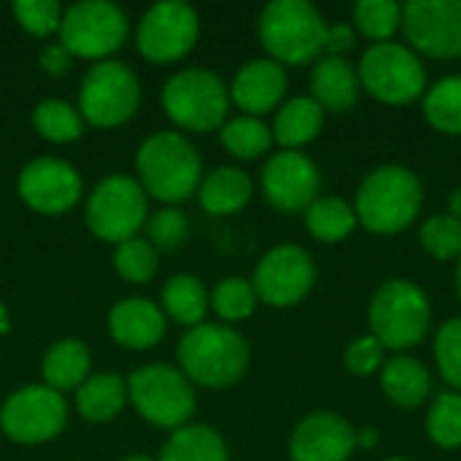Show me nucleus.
<instances>
[{
  "label": "nucleus",
  "instance_id": "ea45409f",
  "mask_svg": "<svg viewBox=\"0 0 461 461\" xmlns=\"http://www.w3.org/2000/svg\"><path fill=\"white\" fill-rule=\"evenodd\" d=\"M65 8L57 0H16L14 3V19L22 30H27L35 38H49L59 32Z\"/></svg>",
  "mask_w": 461,
  "mask_h": 461
},
{
  "label": "nucleus",
  "instance_id": "a19ab883",
  "mask_svg": "<svg viewBox=\"0 0 461 461\" xmlns=\"http://www.w3.org/2000/svg\"><path fill=\"white\" fill-rule=\"evenodd\" d=\"M384 354H386V348L367 332V335H362V338H354V340L346 346L343 362H346V370H348L351 375L367 378V375L381 373V367H384Z\"/></svg>",
  "mask_w": 461,
  "mask_h": 461
},
{
  "label": "nucleus",
  "instance_id": "09e8293b",
  "mask_svg": "<svg viewBox=\"0 0 461 461\" xmlns=\"http://www.w3.org/2000/svg\"><path fill=\"white\" fill-rule=\"evenodd\" d=\"M8 330V313H5V308L0 305V332H5Z\"/></svg>",
  "mask_w": 461,
  "mask_h": 461
},
{
  "label": "nucleus",
  "instance_id": "f257e3e1",
  "mask_svg": "<svg viewBox=\"0 0 461 461\" xmlns=\"http://www.w3.org/2000/svg\"><path fill=\"white\" fill-rule=\"evenodd\" d=\"M138 184L151 200L178 205L197 194L203 181V157L194 143L178 130L149 135L135 154Z\"/></svg>",
  "mask_w": 461,
  "mask_h": 461
},
{
  "label": "nucleus",
  "instance_id": "f03ea898",
  "mask_svg": "<svg viewBox=\"0 0 461 461\" xmlns=\"http://www.w3.org/2000/svg\"><path fill=\"white\" fill-rule=\"evenodd\" d=\"M424 205V184L405 165H381L370 170L357 192V221L373 235H397L408 230Z\"/></svg>",
  "mask_w": 461,
  "mask_h": 461
},
{
  "label": "nucleus",
  "instance_id": "f704fd0d",
  "mask_svg": "<svg viewBox=\"0 0 461 461\" xmlns=\"http://www.w3.org/2000/svg\"><path fill=\"white\" fill-rule=\"evenodd\" d=\"M427 438L443 448L456 451L461 448V394L443 392L435 397L432 408L427 411Z\"/></svg>",
  "mask_w": 461,
  "mask_h": 461
},
{
  "label": "nucleus",
  "instance_id": "c03bdc74",
  "mask_svg": "<svg viewBox=\"0 0 461 461\" xmlns=\"http://www.w3.org/2000/svg\"><path fill=\"white\" fill-rule=\"evenodd\" d=\"M378 443H381V432H378L375 427H362V429H357V448L370 451V448H378Z\"/></svg>",
  "mask_w": 461,
  "mask_h": 461
},
{
  "label": "nucleus",
  "instance_id": "e433bc0d",
  "mask_svg": "<svg viewBox=\"0 0 461 461\" xmlns=\"http://www.w3.org/2000/svg\"><path fill=\"white\" fill-rule=\"evenodd\" d=\"M421 249L438 262H456L461 257V221L451 213H435L421 224Z\"/></svg>",
  "mask_w": 461,
  "mask_h": 461
},
{
  "label": "nucleus",
  "instance_id": "c9c22d12",
  "mask_svg": "<svg viewBox=\"0 0 461 461\" xmlns=\"http://www.w3.org/2000/svg\"><path fill=\"white\" fill-rule=\"evenodd\" d=\"M159 254L146 238H130L116 246L113 251V270L127 284H149L157 276Z\"/></svg>",
  "mask_w": 461,
  "mask_h": 461
},
{
  "label": "nucleus",
  "instance_id": "6ab92c4d",
  "mask_svg": "<svg viewBox=\"0 0 461 461\" xmlns=\"http://www.w3.org/2000/svg\"><path fill=\"white\" fill-rule=\"evenodd\" d=\"M286 68L278 65L270 57L249 59L230 84V100L238 105L246 116H262L270 111H278V105L286 97Z\"/></svg>",
  "mask_w": 461,
  "mask_h": 461
},
{
  "label": "nucleus",
  "instance_id": "4c0bfd02",
  "mask_svg": "<svg viewBox=\"0 0 461 461\" xmlns=\"http://www.w3.org/2000/svg\"><path fill=\"white\" fill-rule=\"evenodd\" d=\"M189 216L178 205H165L146 219V240L154 251H178L189 238Z\"/></svg>",
  "mask_w": 461,
  "mask_h": 461
},
{
  "label": "nucleus",
  "instance_id": "0eeeda50",
  "mask_svg": "<svg viewBox=\"0 0 461 461\" xmlns=\"http://www.w3.org/2000/svg\"><path fill=\"white\" fill-rule=\"evenodd\" d=\"M127 397L135 413L159 429H181L192 421L197 394L192 381L173 365L151 362L127 378Z\"/></svg>",
  "mask_w": 461,
  "mask_h": 461
},
{
  "label": "nucleus",
  "instance_id": "ddd939ff",
  "mask_svg": "<svg viewBox=\"0 0 461 461\" xmlns=\"http://www.w3.org/2000/svg\"><path fill=\"white\" fill-rule=\"evenodd\" d=\"M200 38V14L184 0L154 3L138 22L135 46L151 65H173L184 59Z\"/></svg>",
  "mask_w": 461,
  "mask_h": 461
},
{
  "label": "nucleus",
  "instance_id": "dca6fc26",
  "mask_svg": "<svg viewBox=\"0 0 461 461\" xmlns=\"http://www.w3.org/2000/svg\"><path fill=\"white\" fill-rule=\"evenodd\" d=\"M259 184L265 200L281 213H305L321 197L319 165L303 151L281 149L270 154L262 167Z\"/></svg>",
  "mask_w": 461,
  "mask_h": 461
},
{
  "label": "nucleus",
  "instance_id": "4468645a",
  "mask_svg": "<svg viewBox=\"0 0 461 461\" xmlns=\"http://www.w3.org/2000/svg\"><path fill=\"white\" fill-rule=\"evenodd\" d=\"M251 284L262 305L294 308L311 294L316 284V265L303 246L284 243L257 262Z\"/></svg>",
  "mask_w": 461,
  "mask_h": 461
},
{
  "label": "nucleus",
  "instance_id": "2eb2a0df",
  "mask_svg": "<svg viewBox=\"0 0 461 461\" xmlns=\"http://www.w3.org/2000/svg\"><path fill=\"white\" fill-rule=\"evenodd\" d=\"M402 32L419 57L459 59L461 0H411L402 5Z\"/></svg>",
  "mask_w": 461,
  "mask_h": 461
},
{
  "label": "nucleus",
  "instance_id": "9d476101",
  "mask_svg": "<svg viewBox=\"0 0 461 461\" xmlns=\"http://www.w3.org/2000/svg\"><path fill=\"white\" fill-rule=\"evenodd\" d=\"M86 227L103 243H124L138 238L149 219V194L138 178L127 173L105 176L95 184L86 197Z\"/></svg>",
  "mask_w": 461,
  "mask_h": 461
},
{
  "label": "nucleus",
  "instance_id": "5701e85b",
  "mask_svg": "<svg viewBox=\"0 0 461 461\" xmlns=\"http://www.w3.org/2000/svg\"><path fill=\"white\" fill-rule=\"evenodd\" d=\"M381 389L386 400L402 411H416L432 394V375L424 362L411 354H397L381 367Z\"/></svg>",
  "mask_w": 461,
  "mask_h": 461
},
{
  "label": "nucleus",
  "instance_id": "de8ad7c7",
  "mask_svg": "<svg viewBox=\"0 0 461 461\" xmlns=\"http://www.w3.org/2000/svg\"><path fill=\"white\" fill-rule=\"evenodd\" d=\"M119 461H157V459H151V456H146V454H130V456H124V459H119Z\"/></svg>",
  "mask_w": 461,
  "mask_h": 461
},
{
  "label": "nucleus",
  "instance_id": "58836bf2",
  "mask_svg": "<svg viewBox=\"0 0 461 461\" xmlns=\"http://www.w3.org/2000/svg\"><path fill=\"white\" fill-rule=\"evenodd\" d=\"M432 351L440 378L451 386V392L461 394V316L440 324Z\"/></svg>",
  "mask_w": 461,
  "mask_h": 461
},
{
  "label": "nucleus",
  "instance_id": "49530a36",
  "mask_svg": "<svg viewBox=\"0 0 461 461\" xmlns=\"http://www.w3.org/2000/svg\"><path fill=\"white\" fill-rule=\"evenodd\" d=\"M454 284H456V297L461 303V257L456 259V273H454Z\"/></svg>",
  "mask_w": 461,
  "mask_h": 461
},
{
  "label": "nucleus",
  "instance_id": "423d86ee",
  "mask_svg": "<svg viewBox=\"0 0 461 461\" xmlns=\"http://www.w3.org/2000/svg\"><path fill=\"white\" fill-rule=\"evenodd\" d=\"M162 111L184 132L221 130L230 113V86L208 68H184L162 86Z\"/></svg>",
  "mask_w": 461,
  "mask_h": 461
},
{
  "label": "nucleus",
  "instance_id": "393cba45",
  "mask_svg": "<svg viewBox=\"0 0 461 461\" xmlns=\"http://www.w3.org/2000/svg\"><path fill=\"white\" fill-rule=\"evenodd\" d=\"M89 370H92V354L76 338H62L51 343L41 362L43 384L59 394L76 392L89 378Z\"/></svg>",
  "mask_w": 461,
  "mask_h": 461
},
{
  "label": "nucleus",
  "instance_id": "8fccbe9b",
  "mask_svg": "<svg viewBox=\"0 0 461 461\" xmlns=\"http://www.w3.org/2000/svg\"><path fill=\"white\" fill-rule=\"evenodd\" d=\"M384 461H411V459H405V456H389V459H384Z\"/></svg>",
  "mask_w": 461,
  "mask_h": 461
},
{
  "label": "nucleus",
  "instance_id": "a878e982",
  "mask_svg": "<svg viewBox=\"0 0 461 461\" xmlns=\"http://www.w3.org/2000/svg\"><path fill=\"white\" fill-rule=\"evenodd\" d=\"M127 402V378L116 373H95L76 389V411L92 424L113 421Z\"/></svg>",
  "mask_w": 461,
  "mask_h": 461
},
{
  "label": "nucleus",
  "instance_id": "1a4fd4ad",
  "mask_svg": "<svg viewBox=\"0 0 461 461\" xmlns=\"http://www.w3.org/2000/svg\"><path fill=\"white\" fill-rule=\"evenodd\" d=\"M143 92L138 73L119 59L95 62L78 86V113L86 124L113 130L127 124L140 108Z\"/></svg>",
  "mask_w": 461,
  "mask_h": 461
},
{
  "label": "nucleus",
  "instance_id": "f8f14e48",
  "mask_svg": "<svg viewBox=\"0 0 461 461\" xmlns=\"http://www.w3.org/2000/svg\"><path fill=\"white\" fill-rule=\"evenodd\" d=\"M68 402L65 394L46 384L16 389L0 405V432L19 446H43L65 432Z\"/></svg>",
  "mask_w": 461,
  "mask_h": 461
},
{
  "label": "nucleus",
  "instance_id": "cd10ccee",
  "mask_svg": "<svg viewBox=\"0 0 461 461\" xmlns=\"http://www.w3.org/2000/svg\"><path fill=\"white\" fill-rule=\"evenodd\" d=\"M157 461H230V448L213 427L186 424L170 432Z\"/></svg>",
  "mask_w": 461,
  "mask_h": 461
},
{
  "label": "nucleus",
  "instance_id": "4be33fe9",
  "mask_svg": "<svg viewBox=\"0 0 461 461\" xmlns=\"http://www.w3.org/2000/svg\"><path fill=\"white\" fill-rule=\"evenodd\" d=\"M254 181L243 167L221 165L203 176L197 189V203L211 216H232L251 203Z\"/></svg>",
  "mask_w": 461,
  "mask_h": 461
},
{
  "label": "nucleus",
  "instance_id": "6e6552de",
  "mask_svg": "<svg viewBox=\"0 0 461 461\" xmlns=\"http://www.w3.org/2000/svg\"><path fill=\"white\" fill-rule=\"evenodd\" d=\"M359 86L384 105H411L427 92V68L421 57L397 41L373 43L365 49L359 65Z\"/></svg>",
  "mask_w": 461,
  "mask_h": 461
},
{
  "label": "nucleus",
  "instance_id": "7ed1b4c3",
  "mask_svg": "<svg viewBox=\"0 0 461 461\" xmlns=\"http://www.w3.org/2000/svg\"><path fill=\"white\" fill-rule=\"evenodd\" d=\"M249 340L230 324L203 321L178 340V370L192 386L227 389L249 373Z\"/></svg>",
  "mask_w": 461,
  "mask_h": 461
},
{
  "label": "nucleus",
  "instance_id": "c756f323",
  "mask_svg": "<svg viewBox=\"0 0 461 461\" xmlns=\"http://www.w3.org/2000/svg\"><path fill=\"white\" fill-rule=\"evenodd\" d=\"M219 140H221V146L227 149L230 157L243 159V162L265 157L276 143L270 124H265L257 116H246V113H240L235 119H227L221 124V130H219Z\"/></svg>",
  "mask_w": 461,
  "mask_h": 461
},
{
  "label": "nucleus",
  "instance_id": "a18cd8bd",
  "mask_svg": "<svg viewBox=\"0 0 461 461\" xmlns=\"http://www.w3.org/2000/svg\"><path fill=\"white\" fill-rule=\"evenodd\" d=\"M448 208H451V216H456L461 221V189H454L451 197H448Z\"/></svg>",
  "mask_w": 461,
  "mask_h": 461
},
{
  "label": "nucleus",
  "instance_id": "a211bd4d",
  "mask_svg": "<svg viewBox=\"0 0 461 461\" xmlns=\"http://www.w3.org/2000/svg\"><path fill=\"white\" fill-rule=\"evenodd\" d=\"M357 451V429L335 411L305 416L289 438L292 461H348Z\"/></svg>",
  "mask_w": 461,
  "mask_h": 461
},
{
  "label": "nucleus",
  "instance_id": "c85d7f7f",
  "mask_svg": "<svg viewBox=\"0 0 461 461\" xmlns=\"http://www.w3.org/2000/svg\"><path fill=\"white\" fill-rule=\"evenodd\" d=\"M305 230L319 243H343L357 230V211L351 203L335 194H321L305 213Z\"/></svg>",
  "mask_w": 461,
  "mask_h": 461
},
{
  "label": "nucleus",
  "instance_id": "412c9836",
  "mask_svg": "<svg viewBox=\"0 0 461 461\" xmlns=\"http://www.w3.org/2000/svg\"><path fill=\"white\" fill-rule=\"evenodd\" d=\"M308 84H311V97L324 111L332 113H343L354 108L362 89L357 65L348 57H332V54H324L313 62Z\"/></svg>",
  "mask_w": 461,
  "mask_h": 461
},
{
  "label": "nucleus",
  "instance_id": "20e7f679",
  "mask_svg": "<svg viewBox=\"0 0 461 461\" xmlns=\"http://www.w3.org/2000/svg\"><path fill=\"white\" fill-rule=\"evenodd\" d=\"M327 19L308 0H273L259 14V43L278 65H308L324 57Z\"/></svg>",
  "mask_w": 461,
  "mask_h": 461
},
{
  "label": "nucleus",
  "instance_id": "37998d69",
  "mask_svg": "<svg viewBox=\"0 0 461 461\" xmlns=\"http://www.w3.org/2000/svg\"><path fill=\"white\" fill-rule=\"evenodd\" d=\"M70 54L65 51V46L57 41V43H49L43 51H41V68L49 73V76H62L68 68H70Z\"/></svg>",
  "mask_w": 461,
  "mask_h": 461
},
{
  "label": "nucleus",
  "instance_id": "39448f33",
  "mask_svg": "<svg viewBox=\"0 0 461 461\" xmlns=\"http://www.w3.org/2000/svg\"><path fill=\"white\" fill-rule=\"evenodd\" d=\"M370 335L394 354L416 348L432 327V303L429 294L411 278L384 281L367 308Z\"/></svg>",
  "mask_w": 461,
  "mask_h": 461
},
{
  "label": "nucleus",
  "instance_id": "7c9ffc66",
  "mask_svg": "<svg viewBox=\"0 0 461 461\" xmlns=\"http://www.w3.org/2000/svg\"><path fill=\"white\" fill-rule=\"evenodd\" d=\"M427 122L443 135H461V73H451L427 86L421 97Z\"/></svg>",
  "mask_w": 461,
  "mask_h": 461
},
{
  "label": "nucleus",
  "instance_id": "bb28decb",
  "mask_svg": "<svg viewBox=\"0 0 461 461\" xmlns=\"http://www.w3.org/2000/svg\"><path fill=\"white\" fill-rule=\"evenodd\" d=\"M162 313L184 330L205 321L211 311V292L192 273H176L162 286Z\"/></svg>",
  "mask_w": 461,
  "mask_h": 461
},
{
  "label": "nucleus",
  "instance_id": "79ce46f5",
  "mask_svg": "<svg viewBox=\"0 0 461 461\" xmlns=\"http://www.w3.org/2000/svg\"><path fill=\"white\" fill-rule=\"evenodd\" d=\"M357 43V30L351 22H338L327 27V41H324V54L332 57H346V51H351Z\"/></svg>",
  "mask_w": 461,
  "mask_h": 461
},
{
  "label": "nucleus",
  "instance_id": "9b49d317",
  "mask_svg": "<svg viewBox=\"0 0 461 461\" xmlns=\"http://www.w3.org/2000/svg\"><path fill=\"white\" fill-rule=\"evenodd\" d=\"M127 32L130 19L119 3L78 0L65 8L57 35L70 57L103 62L124 46Z\"/></svg>",
  "mask_w": 461,
  "mask_h": 461
},
{
  "label": "nucleus",
  "instance_id": "aec40b11",
  "mask_svg": "<svg viewBox=\"0 0 461 461\" xmlns=\"http://www.w3.org/2000/svg\"><path fill=\"white\" fill-rule=\"evenodd\" d=\"M108 332L122 348L149 351L162 343L167 316L149 297H124L108 311Z\"/></svg>",
  "mask_w": 461,
  "mask_h": 461
},
{
  "label": "nucleus",
  "instance_id": "f3484780",
  "mask_svg": "<svg viewBox=\"0 0 461 461\" xmlns=\"http://www.w3.org/2000/svg\"><path fill=\"white\" fill-rule=\"evenodd\" d=\"M22 203L43 216L68 213L84 194L81 173L59 157H38L27 162L16 178Z\"/></svg>",
  "mask_w": 461,
  "mask_h": 461
},
{
  "label": "nucleus",
  "instance_id": "2f4dec72",
  "mask_svg": "<svg viewBox=\"0 0 461 461\" xmlns=\"http://www.w3.org/2000/svg\"><path fill=\"white\" fill-rule=\"evenodd\" d=\"M32 127L49 143H73L84 135L86 122L68 100L49 97L32 108Z\"/></svg>",
  "mask_w": 461,
  "mask_h": 461
},
{
  "label": "nucleus",
  "instance_id": "473e14b6",
  "mask_svg": "<svg viewBox=\"0 0 461 461\" xmlns=\"http://www.w3.org/2000/svg\"><path fill=\"white\" fill-rule=\"evenodd\" d=\"M257 305H259V297L254 292V284L251 278H243V276H227L211 292V311L224 324H238V321L251 319Z\"/></svg>",
  "mask_w": 461,
  "mask_h": 461
},
{
  "label": "nucleus",
  "instance_id": "72a5a7b5",
  "mask_svg": "<svg viewBox=\"0 0 461 461\" xmlns=\"http://www.w3.org/2000/svg\"><path fill=\"white\" fill-rule=\"evenodd\" d=\"M351 24L373 43L394 41V32L402 30V5L394 0H359Z\"/></svg>",
  "mask_w": 461,
  "mask_h": 461
},
{
  "label": "nucleus",
  "instance_id": "b1692460",
  "mask_svg": "<svg viewBox=\"0 0 461 461\" xmlns=\"http://www.w3.org/2000/svg\"><path fill=\"white\" fill-rule=\"evenodd\" d=\"M324 108L311 97V95H297L289 97L278 105L276 119H273V140L281 149L289 151H300L303 146H308L311 140L319 138V132L324 130Z\"/></svg>",
  "mask_w": 461,
  "mask_h": 461
}]
</instances>
